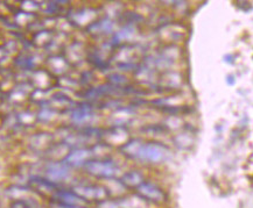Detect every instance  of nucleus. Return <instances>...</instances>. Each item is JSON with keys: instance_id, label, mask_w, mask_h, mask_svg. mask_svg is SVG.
Here are the masks:
<instances>
[{"instance_id": "nucleus-2", "label": "nucleus", "mask_w": 253, "mask_h": 208, "mask_svg": "<svg viewBox=\"0 0 253 208\" xmlns=\"http://www.w3.org/2000/svg\"><path fill=\"white\" fill-rule=\"evenodd\" d=\"M138 196L141 197L145 201L160 204L166 199V194L160 187L152 183H142L138 187Z\"/></svg>"}, {"instance_id": "nucleus-4", "label": "nucleus", "mask_w": 253, "mask_h": 208, "mask_svg": "<svg viewBox=\"0 0 253 208\" xmlns=\"http://www.w3.org/2000/svg\"><path fill=\"white\" fill-rule=\"evenodd\" d=\"M140 156L145 159L157 162L164 157V147H158V145H146L140 150Z\"/></svg>"}, {"instance_id": "nucleus-7", "label": "nucleus", "mask_w": 253, "mask_h": 208, "mask_svg": "<svg viewBox=\"0 0 253 208\" xmlns=\"http://www.w3.org/2000/svg\"><path fill=\"white\" fill-rule=\"evenodd\" d=\"M123 184L127 187H139L142 184V178L137 172H129L123 177Z\"/></svg>"}, {"instance_id": "nucleus-6", "label": "nucleus", "mask_w": 253, "mask_h": 208, "mask_svg": "<svg viewBox=\"0 0 253 208\" xmlns=\"http://www.w3.org/2000/svg\"><path fill=\"white\" fill-rule=\"evenodd\" d=\"M117 204L119 208H147V201H145L139 196L125 198Z\"/></svg>"}, {"instance_id": "nucleus-3", "label": "nucleus", "mask_w": 253, "mask_h": 208, "mask_svg": "<svg viewBox=\"0 0 253 208\" xmlns=\"http://www.w3.org/2000/svg\"><path fill=\"white\" fill-rule=\"evenodd\" d=\"M54 201L63 204V205H69V206H79V207H84L83 205L85 204V201H84L82 198L77 196L75 192H69V191L55 192Z\"/></svg>"}, {"instance_id": "nucleus-8", "label": "nucleus", "mask_w": 253, "mask_h": 208, "mask_svg": "<svg viewBox=\"0 0 253 208\" xmlns=\"http://www.w3.org/2000/svg\"><path fill=\"white\" fill-rule=\"evenodd\" d=\"M9 208H32V206L26 200L18 199V200L12 201L11 205H9Z\"/></svg>"}, {"instance_id": "nucleus-5", "label": "nucleus", "mask_w": 253, "mask_h": 208, "mask_svg": "<svg viewBox=\"0 0 253 208\" xmlns=\"http://www.w3.org/2000/svg\"><path fill=\"white\" fill-rule=\"evenodd\" d=\"M89 171L99 177H110L115 173V168L111 163H92L89 165Z\"/></svg>"}, {"instance_id": "nucleus-1", "label": "nucleus", "mask_w": 253, "mask_h": 208, "mask_svg": "<svg viewBox=\"0 0 253 208\" xmlns=\"http://www.w3.org/2000/svg\"><path fill=\"white\" fill-rule=\"evenodd\" d=\"M75 193L80 198L85 201H97V203H100V201H104L108 199L109 192L106 188L102 186H80L76 188Z\"/></svg>"}]
</instances>
